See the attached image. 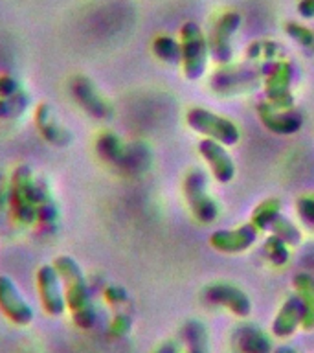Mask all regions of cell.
<instances>
[{
    "mask_svg": "<svg viewBox=\"0 0 314 353\" xmlns=\"http://www.w3.org/2000/svg\"><path fill=\"white\" fill-rule=\"evenodd\" d=\"M54 265L59 272L66 298V307L70 311L74 324L81 330H90L96 324L98 311L94 305L90 285H88L87 276L83 272L81 265L77 263L76 258L66 256V254L57 256L54 259Z\"/></svg>",
    "mask_w": 314,
    "mask_h": 353,
    "instance_id": "obj_1",
    "label": "cell"
},
{
    "mask_svg": "<svg viewBox=\"0 0 314 353\" xmlns=\"http://www.w3.org/2000/svg\"><path fill=\"white\" fill-rule=\"evenodd\" d=\"M11 214L21 225L37 223V176L28 165H19L11 175L8 188Z\"/></svg>",
    "mask_w": 314,
    "mask_h": 353,
    "instance_id": "obj_2",
    "label": "cell"
},
{
    "mask_svg": "<svg viewBox=\"0 0 314 353\" xmlns=\"http://www.w3.org/2000/svg\"><path fill=\"white\" fill-rule=\"evenodd\" d=\"M182 68L187 79L202 77L208 66L209 44L197 22H186L180 28Z\"/></svg>",
    "mask_w": 314,
    "mask_h": 353,
    "instance_id": "obj_3",
    "label": "cell"
},
{
    "mask_svg": "<svg viewBox=\"0 0 314 353\" xmlns=\"http://www.w3.org/2000/svg\"><path fill=\"white\" fill-rule=\"evenodd\" d=\"M186 120L187 125L191 127L193 131L202 132V134H206L215 142L222 143V145H236L241 138V132L233 121L226 120L211 110L195 107L187 112Z\"/></svg>",
    "mask_w": 314,
    "mask_h": 353,
    "instance_id": "obj_4",
    "label": "cell"
},
{
    "mask_svg": "<svg viewBox=\"0 0 314 353\" xmlns=\"http://www.w3.org/2000/svg\"><path fill=\"white\" fill-rule=\"evenodd\" d=\"M184 195L191 208L193 215L200 223H213L219 215V206L208 193V179L200 170H191L184 181Z\"/></svg>",
    "mask_w": 314,
    "mask_h": 353,
    "instance_id": "obj_5",
    "label": "cell"
},
{
    "mask_svg": "<svg viewBox=\"0 0 314 353\" xmlns=\"http://www.w3.org/2000/svg\"><path fill=\"white\" fill-rule=\"evenodd\" d=\"M0 313L15 325H30L35 320V309L28 302L10 276L0 274Z\"/></svg>",
    "mask_w": 314,
    "mask_h": 353,
    "instance_id": "obj_6",
    "label": "cell"
},
{
    "mask_svg": "<svg viewBox=\"0 0 314 353\" xmlns=\"http://www.w3.org/2000/svg\"><path fill=\"white\" fill-rule=\"evenodd\" d=\"M70 92L72 98L76 99L77 105L81 107L85 112H88L98 120H110L114 116V107L110 101L105 98L103 94L99 92L96 83L87 76H76L70 81Z\"/></svg>",
    "mask_w": 314,
    "mask_h": 353,
    "instance_id": "obj_7",
    "label": "cell"
},
{
    "mask_svg": "<svg viewBox=\"0 0 314 353\" xmlns=\"http://www.w3.org/2000/svg\"><path fill=\"white\" fill-rule=\"evenodd\" d=\"M37 291L43 309L50 316H61L66 313V298L61 283L59 272L55 269V265H41L37 269Z\"/></svg>",
    "mask_w": 314,
    "mask_h": 353,
    "instance_id": "obj_8",
    "label": "cell"
},
{
    "mask_svg": "<svg viewBox=\"0 0 314 353\" xmlns=\"http://www.w3.org/2000/svg\"><path fill=\"white\" fill-rule=\"evenodd\" d=\"M241 26V15L237 11H226L215 22L211 35H209V54L217 63H230L233 57L231 37L236 35L237 28Z\"/></svg>",
    "mask_w": 314,
    "mask_h": 353,
    "instance_id": "obj_9",
    "label": "cell"
},
{
    "mask_svg": "<svg viewBox=\"0 0 314 353\" xmlns=\"http://www.w3.org/2000/svg\"><path fill=\"white\" fill-rule=\"evenodd\" d=\"M292 81V66L289 61H280L274 63L270 68V74L266 77V98L274 109L289 110L294 103V98L291 94Z\"/></svg>",
    "mask_w": 314,
    "mask_h": 353,
    "instance_id": "obj_10",
    "label": "cell"
},
{
    "mask_svg": "<svg viewBox=\"0 0 314 353\" xmlns=\"http://www.w3.org/2000/svg\"><path fill=\"white\" fill-rule=\"evenodd\" d=\"M35 123H37V129L41 131L44 140L55 145V148H66L74 140L72 131L61 123L59 116H57L52 105H39L37 109H35Z\"/></svg>",
    "mask_w": 314,
    "mask_h": 353,
    "instance_id": "obj_11",
    "label": "cell"
},
{
    "mask_svg": "<svg viewBox=\"0 0 314 353\" xmlns=\"http://www.w3.org/2000/svg\"><path fill=\"white\" fill-rule=\"evenodd\" d=\"M259 236L258 226L253 223L242 225L233 230H219L209 237V245L217 248L219 252H242L255 243Z\"/></svg>",
    "mask_w": 314,
    "mask_h": 353,
    "instance_id": "obj_12",
    "label": "cell"
},
{
    "mask_svg": "<svg viewBox=\"0 0 314 353\" xmlns=\"http://www.w3.org/2000/svg\"><path fill=\"white\" fill-rule=\"evenodd\" d=\"M198 151L206 159L217 181L226 184L236 176V164H233V160H231V157L228 154L222 143L215 142L211 138H204L198 143Z\"/></svg>",
    "mask_w": 314,
    "mask_h": 353,
    "instance_id": "obj_13",
    "label": "cell"
},
{
    "mask_svg": "<svg viewBox=\"0 0 314 353\" xmlns=\"http://www.w3.org/2000/svg\"><path fill=\"white\" fill-rule=\"evenodd\" d=\"M37 225L48 234L57 230L59 226V204L54 197L50 182L44 176H37Z\"/></svg>",
    "mask_w": 314,
    "mask_h": 353,
    "instance_id": "obj_14",
    "label": "cell"
},
{
    "mask_svg": "<svg viewBox=\"0 0 314 353\" xmlns=\"http://www.w3.org/2000/svg\"><path fill=\"white\" fill-rule=\"evenodd\" d=\"M259 118L263 121V125L275 134H294L297 129H302L303 123L300 112H294L291 109H274L269 103H263L259 107Z\"/></svg>",
    "mask_w": 314,
    "mask_h": 353,
    "instance_id": "obj_15",
    "label": "cell"
},
{
    "mask_svg": "<svg viewBox=\"0 0 314 353\" xmlns=\"http://www.w3.org/2000/svg\"><path fill=\"white\" fill-rule=\"evenodd\" d=\"M208 298L213 300V302L224 303V305L231 307V311H236L237 314H247L250 311V302L244 296V292L231 285H222L220 283V285L208 287Z\"/></svg>",
    "mask_w": 314,
    "mask_h": 353,
    "instance_id": "obj_16",
    "label": "cell"
},
{
    "mask_svg": "<svg viewBox=\"0 0 314 353\" xmlns=\"http://www.w3.org/2000/svg\"><path fill=\"white\" fill-rule=\"evenodd\" d=\"M96 149H98V154L105 162L114 165H121L123 162V157H125L127 145L121 142L120 138L112 134V132H105L98 138L96 142Z\"/></svg>",
    "mask_w": 314,
    "mask_h": 353,
    "instance_id": "obj_17",
    "label": "cell"
},
{
    "mask_svg": "<svg viewBox=\"0 0 314 353\" xmlns=\"http://www.w3.org/2000/svg\"><path fill=\"white\" fill-rule=\"evenodd\" d=\"M302 314H305L302 298H291L285 307H283V311H281L280 316H278V320H275V333H280V335L291 333L296 327L297 320H300Z\"/></svg>",
    "mask_w": 314,
    "mask_h": 353,
    "instance_id": "obj_18",
    "label": "cell"
},
{
    "mask_svg": "<svg viewBox=\"0 0 314 353\" xmlns=\"http://www.w3.org/2000/svg\"><path fill=\"white\" fill-rule=\"evenodd\" d=\"M30 107V96L24 90L15 96H8V98H0V120H13L19 118L28 110Z\"/></svg>",
    "mask_w": 314,
    "mask_h": 353,
    "instance_id": "obj_19",
    "label": "cell"
},
{
    "mask_svg": "<svg viewBox=\"0 0 314 353\" xmlns=\"http://www.w3.org/2000/svg\"><path fill=\"white\" fill-rule=\"evenodd\" d=\"M154 55L167 63H180L182 61V48L180 43L169 35H160L153 41Z\"/></svg>",
    "mask_w": 314,
    "mask_h": 353,
    "instance_id": "obj_20",
    "label": "cell"
},
{
    "mask_svg": "<svg viewBox=\"0 0 314 353\" xmlns=\"http://www.w3.org/2000/svg\"><path fill=\"white\" fill-rule=\"evenodd\" d=\"M269 230L280 239H283L286 245H300L302 243V232L297 230V226L291 219H286L281 214L275 215V219L272 221Z\"/></svg>",
    "mask_w": 314,
    "mask_h": 353,
    "instance_id": "obj_21",
    "label": "cell"
},
{
    "mask_svg": "<svg viewBox=\"0 0 314 353\" xmlns=\"http://www.w3.org/2000/svg\"><path fill=\"white\" fill-rule=\"evenodd\" d=\"M280 214V201L278 199H266L259 204L258 208L253 210L252 223L258 226L259 232L269 230L272 221L275 219V215Z\"/></svg>",
    "mask_w": 314,
    "mask_h": 353,
    "instance_id": "obj_22",
    "label": "cell"
},
{
    "mask_svg": "<svg viewBox=\"0 0 314 353\" xmlns=\"http://www.w3.org/2000/svg\"><path fill=\"white\" fill-rule=\"evenodd\" d=\"M294 285L297 291H302V302L305 307V319L307 322H314V280L307 274H300L294 278Z\"/></svg>",
    "mask_w": 314,
    "mask_h": 353,
    "instance_id": "obj_23",
    "label": "cell"
},
{
    "mask_svg": "<svg viewBox=\"0 0 314 353\" xmlns=\"http://www.w3.org/2000/svg\"><path fill=\"white\" fill-rule=\"evenodd\" d=\"M285 32L292 41H296L305 50H314V33L307 26H302L297 22H286Z\"/></svg>",
    "mask_w": 314,
    "mask_h": 353,
    "instance_id": "obj_24",
    "label": "cell"
},
{
    "mask_svg": "<svg viewBox=\"0 0 314 353\" xmlns=\"http://www.w3.org/2000/svg\"><path fill=\"white\" fill-rule=\"evenodd\" d=\"M264 252L269 256V259L272 263L281 265L285 263L289 259V248H286V243L283 239H280L278 236H270L264 243Z\"/></svg>",
    "mask_w": 314,
    "mask_h": 353,
    "instance_id": "obj_25",
    "label": "cell"
},
{
    "mask_svg": "<svg viewBox=\"0 0 314 353\" xmlns=\"http://www.w3.org/2000/svg\"><path fill=\"white\" fill-rule=\"evenodd\" d=\"M297 215L302 217L303 223L308 226H314V197L307 195V197L297 199Z\"/></svg>",
    "mask_w": 314,
    "mask_h": 353,
    "instance_id": "obj_26",
    "label": "cell"
},
{
    "mask_svg": "<svg viewBox=\"0 0 314 353\" xmlns=\"http://www.w3.org/2000/svg\"><path fill=\"white\" fill-rule=\"evenodd\" d=\"M21 81L11 76H0V98H8V96H15L22 92Z\"/></svg>",
    "mask_w": 314,
    "mask_h": 353,
    "instance_id": "obj_27",
    "label": "cell"
},
{
    "mask_svg": "<svg viewBox=\"0 0 314 353\" xmlns=\"http://www.w3.org/2000/svg\"><path fill=\"white\" fill-rule=\"evenodd\" d=\"M105 298H107V302L110 303H121L127 300V292L118 285H110L105 289Z\"/></svg>",
    "mask_w": 314,
    "mask_h": 353,
    "instance_id": "obj_28",
    "label": "cell"
},
{
    "mask_svg": "<svg viewBox=\"0 0 314 353\" xmlns=\"http://www.w3.org/2000/svg\"><path fill=\"white\" fill-rule=\"evenodd\" d=\"M297 13L303 19H314V0H300L297 2Z\"/></svg>",
    "mask_w": 314,
    "mask_h": 353,
    "instance_id": "obj_29",
    "label": "cell"
},
{
    "mask_svg": "<svg viewBox=\"0 0 314 353\" xmlns=\"http://www.w3.org/2000/svg\"><path fill=\"white\" fill-rule=\"evenodd\" d=\"M131 320L127 319L125 314H118L114 319V322H112V331H114L116 335H123V330L121 327H125V330H129L131 327Z\"/></svg>",
    "mask_w": 314,
    "mask_h": 353,
    "instance_id": "obj_30",
    "label": "cell"
}]
</instances>
